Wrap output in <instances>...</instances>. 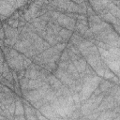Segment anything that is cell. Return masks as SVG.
Segmentation results:
<instances>
[{
    "mask_svg": "<svg viewBox=\"0 0 120 120\" xmlns=\"http://www.w3.org/2000/svg\"><path fill=\"white\" fill-rule=\"evenodd\" d=\"M73 3H75V4H82L84 0H71Z\"/></svg>",
    "mask_w": 120,
    "mask_h": 120,
    "instance_id": "83f0119b",
    "label": "cell"
},
{
    "mask_svg": "<svg viewBox=\"0 0 120 120\" xmlns=\"http://www.w3.org/2000/svg\"><path fill=\"white\" fill-rule=\"evenodd\" d=\"M82 38H84V39H87V40H90V41H94V34L92 33V31L88 28L86 31H85V33L82 35Z\"/></svg>",
    "mask_w": 120,
    "mask_h": 120,
    "instance_id": "7402d4cb",
    "label": "cell"
},
{
    "mask_svg": "<svg viewBox=\"0 0 120 120\" xmlns=\"http://www.w3.org/2000/svg\"><path fill=\"white\" fill-rule=\"evenodd\" d=\"M51 89H52V87L49 84V82H46L44 85L40 86L39 88L32 89V90H23V91H22V97H23L29 102H34V101H37L38 99L43 98L44 96L47 94V92L50 91Z\"/></svg>",
    "mask_w": 120,
    "mask_h": 120,
    "instance_id": "7a4b0ae2",
    "label": "cell"
},
{
    "mask_svg": "<svg viewBox=\"0 0 120 120\" xmlns=\"http://www.w3.org/2000/svg\"><path fill=\"white\" fill-rule=\"evenodd\" d=\"M113 84H115V83H113V82H111L110 80H107V79H101L100 82L98 83V88L100 89L101 93H102V94L104 95V97H105V96L110 95L111 89H112V87L113 86Z\"/></svg>",
    "mask_w": 120,
    "mask_h": 120,
    "instance_id": "8fae6325",
    "label": "cell"
},
{
    "mask_svg": "<svg viewBox=\"0 0 120 120\" xmlns=\"http://www.w3.org/2000/svg\"><path fill=\"white\" fill-rule=\"evenodd\" d=\"M72 33L73 32L71 30H68V29H66V28H61V30L58 33V36L62 38L63 42L68 43L69 38H70V37H71V35H72Z\"/></svg>",
    "mask_w": 120,
    "mask_h": 120,
    "instance_id": "9a60e30c",
    "label": "cell"
},
{
    "mask_svg": "<svg viewBox=\"0 0 120 120\" xmlns=\"http://www.w3.org/2000/svg\"><path fill=\"white\" fill-rule=\"evenodd\" d=\"M7 110L9 112V113H11L12 115H14V112H15V100L8 106V108Z\"/></svg>",
    "mask_w": 120,
    "mask_h": 120,
    "instance_id": "d4e9b609",
    "label": "cell"
},
{
    "mask_svg": "<svg viewBox=\"0 0 120 120\" xmlns=\"http://www.w3.org/2000/svg\"><path fill=\"white\" fill-rule=\"evenodd\" d=\"M47 82H49V84L51 85V87H52V90H56V89H58L63 83L61 82V81L53 74V73H50V74H48L47 75Z\"/></svg>",
    "mask_w": 120,
    "mask_h": 120,
    "instance_id": "7c38bea8",
    "label": "cell"
},
{
    "mask_svg": "<svg viewBox=\"0 0 120 120\" xmlns=\"http://www.w3.org/2000/svg\"><path fill=\"white\" fill-rule=\"evenodd\" d=\"M82 39H83L82 36L79 35V34L76 33V32H73L72 35H71V37H70V38H69V40H68V42L71 43L72 45H74L75 47H77V46L82 41Z\"/></svg>",
    "mask_w": 120,
    "mask_h": 120,
    "instance_id": "e0dca14e",
    "label": "cell"
},
{
    "mask_svg": "<svg viewBox=\"0 0 120 120\" xmlns=\"http://www.w3.org/2000/svg\"><path fill=\"white\" fill-rule=\"evenodd\" d=\"M38 111H39L47 119H61V118H62L61 116H59L58 114H56V113L53 112V110H52V106H51V104H50L49 102L43 104V105L38 109Z\"/></svg>",
    "mask_w": 120,
    "mask_h": 120,
    "instance_id": "52a82bcc",
    "label": "cell"
},
{
    "mask_svg": "<svg viewBox=\"0 0 120 120\" xmlns=\"http://www.w3.org/2000/svg\"><path fill=\"white\" fill-rule=\"evenodd\" d=\"M1 23H2V21H1V20H0V25H1Z\"/></svg>",
    "mask_w": 120,
    "mask_h": 120,
    "instance_id": "f546056e",
    "label": "cell"
},
{
    "mask_svg": "<svg viewBox=\"0 0 120 120\" xmlns=\"http://www.w3.org/2000/svg\"><path fill=\"white\" fill-rule=\"evenodd\" d=\"M31 63H32V59L29 58V57L24 56V58H23V60H22V67H23V68H24V69L27 68Z\"/></svg>",
    "mask_w": 120,
    "mask_h": 120,
    "instance_id": "cb8c5ba5",
    "label": "cell"
},
{
    "mask_svg": "<svg viewBox=\"0 0 120 120\" xmlns=\"http://www.w3.org/2000/svg\"><path fill=\"white\" fill-rule=\"evenodd\" d=\"M7 2H8L15 9L22 7L25 5V3L27 2V0H6Z\"/></svg>",
    "mask_w": 120,
    "mask_h": 120,
    "instance_id": "44dd1931",
    "label": "cell"
},
{
    "mask_svg": "<svg viewBox=\"0 0 120 120\" xmlns=\"http://www.w3.org/2000/svg\"><path fill=\"white\" fill-rule=\"evenodd\" d=\"M88 28H89V27H88V25H87V24H84V23L80 22L79 21H76L75 28H74V31H73V32H76V33H78L79 35L82 36Z\"/></svg>",
    "mask_w": 120,
    "mask_h": 120,
    "instance_id": "2e32d148",
    "label": "cell"
},
{
    "mask_svg": "<svg viewBox=\"0 0 120 120\" xmlns=\"http://www.w3.org/2000/svg\"><path fill=\"white\" fill-rule=\"evenodd\" d=\"M54 22H55L58 25H60L62 28H66V29L71 30L72 32L74 31L76 20L70 18V17L68 16L66 13H61V14L59 15V17H58Z\"/></svg>",
    "mask_w": 120,
    "mask_h": 120,
    "instance_id": "5b68a950",
    "label": "cell"
},
{
    "mask_svg": "<svg viewBox=\"0 0 120 120\" xmlns=\"http://www.w3.org/2000/svg\"><path fill=\"white\" fill-rule=\"evenodd\" d=\"M47 82H44L40 79H29L28 83H27V89L26 90H32V89H37L39 88L40 86L44 85Z\"/></svg>",
    "mask_w": 120,
    "mask_h": 120,
    "instance_id": "5bb4252c",
    "label": "cell"
},
{
    "mask_svg": "<svg viewBox=\"0 0 120 120\" xmlns=\"http://www.w3.org/2000/svg\"><path fill=\"white\" fill-rule=\"evenodd\" d=\"M38 9L39 8L37 7L34 2L32 4H30V6L25 9V11L23 12L22 14V17L23 19L26 21V22H30L31 20H33L34 18H37V17H39L38 16Z\"/></svg>",
    "mask_w": 120,
    "mask_h": 120,
    "instance_id": "ba28073f",
    "label": "cell"
},
{
    "mask_svg": "<svg viewBox=\"0 0 120 120\" xmlns=\"http://www.w3.org/2000/svg\"><path fill=\"white\" fill-rule=\"evenodd\" d=\"M0 39H2V40L5 39V32H4V29H3L2 23L0 25Z\"/></svg>",
    "mask_w": 120,
    "mask_h": 120,
    "instance_id": "484cf974",
    "label": "cell"
},
{
    "mask_svg": "<svg viewBox=\"0 0 120 120\" xmlns=\"http://www.w3.org/2000/svg\"><path fill=\"white\" fill-rule=\"evenodd\" d=\"M87 22H88V27H91L94 24H97V23L102 22V20L98 14H94V15H91V16L87 17Z\"/></svg>",
    "mask_w": 120,
    "mask_h": 120,
    "instance_id": "ffe728a7",
    "label": "cell"
},
{
    "mask_svg": "<svg viewBox=\"0 0 120 120\" xmlns=\"http://www.w3.org/2000/svg\"><path fill=\"white\" fill-rule=\"evenodd\" d=\"M71 63L74 65V67L76 68V69H77V71H78L79 73L82 72V71L85 69L86 66H87L86 60H85L84 57H82V56L79 57L78 59H76V60H74V61H72Z\"/></svg>",
    "mask_w": 120,
    "mask_h": 120,
    "instance_id": "4fadbf2b",
    "label": "cell"
},
{
    "mask_svg": "<svg viewBox=\"0 0 120 120\" xmlns=\"http://www.w3.org/2000/svg\"><path fill=\"white\" fill-rule=\"evenodd\" d=\"M67 72L73 78V79H75V80H79V72L77 71V69H76V68L74 67V65L71 63V62H69V64H68V68H67Z\"/></svg>",
    "mask_w": 120,
    "mask_h": 120,
    "instance_id": "ac0fdd59",
    "label": "cell"
},
{
    "mask_svg": "<svg viewBox=\"0 0 120 120\" xmlns=\"http://www.w3.org/2000/svg\"><path fill=\"white\" fill-rule=\"evenodd\" d=\"M6 22L11 27H14V28L19 27V19H8Z\"/></svg>",
    "mask_w": 120,
    "mask_h": 120,
    "instance_id": "603a6c76",
    "label": "cell"
},
{
    "mask_svg": "<svg viewBox=\"0 0 120 120\" xmlns=\"http://www.w3.org/2000/svg\"><path fill=\"white\" fill-rule=\"evenodd\" d=\"M53 74L61 81V82H62L63 84H65V85H67V86H68V87L74 85V84L77 83V82H78L77 80L73 79V78L67 72L66 69H62V68H56V69L54 70Z\"/></svg>",
    "mask_w": 120,
    "mask_h": 120,
    "instance_id": "277c9868",
    "label": "cell"
},
{
    "mask_svg": "<svg viewBox=\"0 0 120 120\" xmlns=\"http://www.w3.org/2000/svg\"><path fill=\"white\" fill-rule=\"evenodd\" d=\"M14 100H15V96H14V97H13V96H9V97L4 98L2 101H0V107H1V109H2L3 111H4V110H7V109L8 108V106H9Z\"/></svg>",
    "mask_w": 120,
    "mask_h": 120,
    "instance_id": "d6986e66",
    "label": "cell"
},
{
    "mask_svg": "<svg viewBox=\"0 0 120 120\" xmlns=\"http://www.w3.org/2000/svg\"><path fill=\"white\" fill-rule=\"evenodd\" d=\"M103 98H104V95L102 93L99 94V95H98V96L91 95L86 100L82 101V105H81V108H80L82 116L87 115V114L91 113L94 110H96L97 107L101 102V100H102Z\"/></svg>",
    "mask_w": 120,
    "mask_h": 120,
    "instance_id": "3957f363",
    "label": "cell"
},
{
    "mask_svg": "<svg viewBox=\"0 0 120 120\" xmlns=\"http://www.w3.org/2000/svg\"><path fill=\"white\" fill-rule=\"evenodd\" d=\"M15 8L6 0H0V15L5 17H10L14 12Z\"/></svg>",
    "mask_w": 120,
    "mask_h": 120,
    "instance_id": "9c48e42d",
    "label": "cell"
},
{
    "mask_svg": "<svg viewBox=\"0 0 120 120\" xmlns=\"http://www.w3.org/2000/svg\"><path fill=\"white\" fill-rule=\"evenodd\" d=\"M14 119H25V115H14Z\"/></svg>",
    "mask_w": 120,
    "mask_h": 120,
    "instance_id": "4316f807",
    "label": "cell"
},
{
    "mask_svg": "<svg viewBox=\"0 0 120 120\" xmlns=\"http://www.w3.org/2000/svg\"><path fill=\"white\" fill-rule=\"evenodd\" d=\"M101 79H102L101 77H99L98 75H95L92 78H90L87 81H85L84 82H82V88H81L80 92L78 93L79 94L80 100L82 102L84 101V100H86L93 94L94 90L98 86V83L100 82Z\"/></svg>",
    "mask_w": 120,
    "mask_h": 120,
    "instance_id": "6da1fadb",
    "label": "cell"
},
{
    "mask_svg": "<svg viewBox=\"0 0 120 120\" xmlns=\"http://www.w3.org/2000/svg\"><path fill=\"white\" fill-rule=\"evenodd\" d=\"M2 26H3V29L5 32V38L11 39V38H19V29L18 28L11 27L7 22H2Z\"/></svg>",
    "mask_w": 120,
    "mask_h": 120,
    "instance_id": "30bf717a",
    "label": "cell"
},
{
    "mask_svg": "<svg viewBox=\"0 0 120 120\" xmlns=\"http://www.w3.org/2000/svg\"><path fill=\"white\" fill-rule=\"evenodd\" d=\"M0 52H2V48H1V46H0Z\"/></svg>",
    "mask_w": 120,
    "mask_h": 120,
    "instance_id": "f1b7e54d",
    "label": "cell"
},
{
    "mask_svg": "<svg viewBox=\"0 0 120 120\" xmlns=\"http://www.w3.org/2000/svg\"><path fill=\"white\" fill-rule=\"evenodd\" d=\"M115 106H119L118 103L115 102L114 98L111 96V95H108V96H105L101 102L99 103V105L97 107L96 110H94L93 112H102V111H105V110H109V109H112L113 107Z\"/></svg>",
    "mask_w": 120,
    "mask_h": 120,
    "instance_id": "8992f818",
    "label": "cell"
}]
</instances>
